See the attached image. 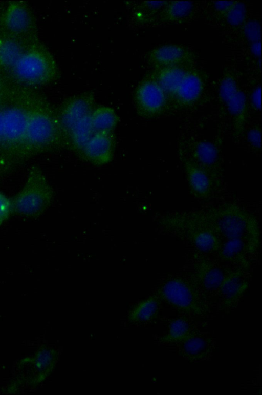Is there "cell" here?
Segmentation results:
<instances>
[{
    "instance_id": "obj_1",
    "label": "cell",
    "mask_w": 262,
    "mask_h": 395,
    "mask_svg": "<svg viewBox=\"0 0 262 395\" xmlns=\"http://www.w3.org/2000/svg\"><path fill=\"white\" fill-rule=\"evenodd\" d=\"M66 146L57 114L46 102L34 101L22 142L10 165Z\"/></svg>"
},
{
    "instance_id": "obj_2",
    "label": "cell",
    "mask_w": 262,
    "mask_h": 395,
    "mask_svg": "<svg viewBox=\"0 0 262 395\" xmlns=\"http://www.w3.org/2000/svg\"><path fill=\"white\" fill-rule=\"evenodd\" d=\"M53 199V190L41 169L32 165L23 188L12 199L11 214L37 217L48 208Z\"/></svg>"
},
{
    "instance_id": "obj_3",
    "label": "cell",
    "mask_w": 262,
    "mask_h": 395,
    "mask_svg": "<svg viewBox=\"0 0 262 395\" xmlns=\"http://www.w3.org/2000/svg\"><path fill=\"white\" fill-rule=\"evenodd\" d=\"M34 101L20 100L6 106L4 112L3 140L0 163L10 165L23 139L29 112Z\"/></svg>"
},
{
    "instance_id": "obj_4",
    "label": "cell",
    "mask_w": 262,
    "mask_h": 395,
    "mask_svg": "<svg viewBox=\"0 0 262 395\" xmlns=\"http://www.w3.org/2000/svg\"><path fill=\"white\" fill-rule=\"evenodd\" d=\"M12 69L18 79L32 85L49 82L57 72L51 55L46 51L39 50L24 53Z\"/></svg>"
},
{
    "instance_id": "obj_5",
    "label": "cell",
    "mask_w": 262,
    "mask_h": 395,
    "mask_svg": "<svg viewBox=\"0 0 262 395\" xmlns=\"http://www.w3.org/2000/svg\"><path fill=\"white\" fill-rule=\"evenodd\" d=\"M158 294L161 299L181 311L196 316H205L208 312L205 300L183 280H168L161 286Z\"/></svg>"
},
{
    "instance_id": "obj_6",
    "label": "cell",
    "mask_w": 262,
    "mask_h": 395,
    "mask_svg": "<svg viewBox=\"0 0 262 395\" xmlns=\"http://www.w3.org/2000/svg\"><path fill=\"white\" fill-rule=\"evenodd\" d=\"M94 110V98L89 93L72 97L63 104L57 115L66 146L67 137L74 129L89 120Z\"/></svg>"
},
{
    "instance_id": "obj_7",
    "label": "cell",
    "mask_w": 262,
    "mask_h": 395,
    "mask_svg": "<svg viewBox=\"0 0 262 395\" xmlns=\"http://www.w3.org/2000/svg\"><path fill=\"white\" fill-rule=\"evenodd\" d=\"M216 228L230 239H240L244 236L252 235L254 225L247 216L233 206L226 207L216 214Z\"/></svg>"
},
{
    "instance_id": "obj_8",
    "label": "cell",
    "mask_w": 262,
    "mask_h": 395,
    "mask_svg": "<svg viewBox=\"0 0 262 395\" xmlns=\"http://www.w3.org/2000/svg\"><path fill=\"white\" fill-rule=\"evenodd\" d=\"M135 103L139 114L145 116L159 113L166 102V93L154 80L141 83L135 93Z\"/></svg>"
},
{
    "instance_id": "obj_9",
    "label": "cell",
    "mask_w": 262,
    "mask_h": 395,
    "mask_svg": "<svg viewBox=\"0 0 262 395\" xmlns=\"http://www.w3.org/2000/svg\"><path fill=\"white\" fill-rule=\"evenodd\" d=\"M115 150V138L112 132L93 135L81 152L84 158L96 165H103L113 159Z\"/></svg>"
},
{
    "instance_id": "obj_10",
    "label": "cell",
    "mask_w": 262,
    "mask_h": 395,
    "mask_svg": "<svg viewBox=\"0 0 262 395\" xmlns=\"http://www.w3.org/2000/svg\"><path fill=\"white\" fill-rule=\"evenodd\" d=\"M247 285L246 280L238 274L225 276L218 292L221 310L233 308L246 290Z\"/></svg>"
},
{
    "instance_id": "obj_11",
    "label": "cell",
    "mask_w": 262,
    "mask_h": 395,
    "mask_svg": "<svg viewBox=\"0 0 262 395\" xmlns=\"http://www.w3.org/2000/svg\"><path fill=\"white\" fill-rule=\"evenodd\" d=\"M177 344L179 346L180 354L186 359L192 361L205 359L211 350L209 341L193 332Z\"/></svg>"
},
{
    "instance_id": "obj_12",
    "label": "cell",
    "mask_w": 262,
    "mask_h": 395,
    "mask_svg": "<svg viewBox=\"0 0 262 395\" xmlns=\"http://www.w3.org/2000/svg\"><path fill=\"white\" fill-rule=\"evenodd\" d=\"M202 89L200 77L196 74L186 73L174 95L181 102L189 104L196 100Z\"/></svg>"
},
{
    "instance_id": "obj_13",
    "label": "cell",
    "mask_w": 262,
    "mask_h": 395,
    "mask_svg": "<svg viewBox=\"0 0 262 395\" xmlns=\"http://www.w3.org/2000/svg\"><path fill=\"white\" fill-rule=\"evenodd\" d=\"M118 119L116 113L110 107L102 106L94 109L91 118L93 134L112 132Z\"/></svg>"
},
{
    "instance_id": "obj_14",
    "label": "cell",
    "mask_w": 262,
    "mask_h": 395,
    "mask_svg": "<svg viewBox=\"0 0 262 395\" xmlns=\"http://www.w3.org/2000/svg\"><path fill=\"white\" fill-rule=\"evenodd\" d=\"M184 50L177 45H165L153 50L150 54L151 61L160 66H171L180 62L184 58Z\"/></svg>"
},
{
    "instance_id": "obj_15",
    "label": "cell",
    "mask_w": 262,
    "mask_h": 395,
    "mask_svg": "<svg viewBox=\"0 0 262 395\" xmlns=\"http://www.w3.org/2000/svg\"><path fill=\"white\" fill-rule=\"evenodd\" d=\"M29 22L28 13L24 6L14 3L8 8L4 23L9 30L17 33L23 32L28 27Z\"/></svg>"
},
{
    "instance_id": "obj_16",
    "label": "cell",
    "mask_w": 262,
    "mask_h": 395,
    "mask_svg": "<svg viewBox=\"0 0 262 395\" xmlns=\"http://www.w3.org/2000/svg\"><path fill=\"white\" fill-rule=\"evenodd\" d=\"M185 170L189 185L197 195H207L210 189V179L205 171L196 165L187 162Z\"/></svg>"
},
{
    "instance_id": "obj_17",
    "label": "cell",
    "mask_w": 262,
    "mask_h": 395,
    "mask_svg": "<svg viewBox=\"0 0 262 395\" xmlns=\"http://www.w3.org/2000/svg\"><path fill=\"white\" fill-rule=\"evenodd\" d=\"M186 73L175 66L165 67L158 72L156 82L165 93L174 95Z\"/></svg>"
},
{
    "instance_id": "obj_18",
    "label": "cell",
    "mask_w": 262,
    "mask_h": 395,
    "mask_svg": "<svg viewBox=\"0 0 262 395\" xmlns=\"http://www.w3.org/2000/svg\"><path fill=\"white\" fill-rule=\"evenodd\" d=\"M159 302L157 297H151L135 306L128 315V320L132 323H143L153 319L157 314Z\"/></svg>"
},
{
    "instance_id": "obj_19",
    "label": "cell",
    "mask_w": 262,
    "mask_h": 395,
    "mask_svg": "<svg viewBox=\"0 0 262 395\" xmlns=\"http://www.w3.org/2000/svg\"><path fill=\"white\" fill-rule=\"evenodd\" d=\"M205 264L197 272L200 285L208 293L219 292L225 276L220 269L213 265Z\"/></svg>"
},
{
    "instance_id": "obj_20",
    "label": "cell",
    "mask_w": 262,
    "mask_h": 395,
    "mask_svg": "<svg viewBox=\"0 0 262 395\" xmlns=\"http://www.w3.org/2000/svg\"><path fill=\"white\" fill-rule=\"evenodd\" d=\"M25 52L20 45L11 39L0 40V66L13 68Z\"/></svg>"
},
{
    "instance_id": "obj_21",
    "label": "cell",
    "mask_w": 262,
    "mask_h": 395,
    "mask_svg": "<svg viewBox=\"0 0 262 395\" xmlns=\"http://www.w3.org/2000/svg\"><path fill=\"white\" fill-rule=\"evenodd\" d=\"M192 332L187 321L183 319H178L171 323L168 332L161 337L160 341L164 343L177 344L184 340Z\"/></svg>"
},
{
    "instance_id": "obj_22",
    "label": "cell",
    "mask_w": 262,
    "mask_h": 395,
    "mask_svg": "<svg viewBox=\"0 0 262 395\" xmlns=\"http://www.w3.org/2000/svg\"><path fill=\"white\" fill-rule=\"evenodd\" d=\"M193 155L198 161L202 164L210 165L216 160L218 152L212 143L202 141L196 143L194 147Z\"/></svg>"
},
{
    "instance_id": "obj_23",
    "label": "cell",
    "mask_w": 262,
    "mask_h": 395,
    "mask_svg": "<svg viewBox=\"0 0 262 395\" xmlns=\"http://www.w3.org/2000/svg\"><path fill=\"white\" fill-rule=\"evenodd\" d=\"M191 2L187 1H175L170 2L165 12L166 18L174 20L185 17L189 13L192 8Z\"/></svg>"
},
{
    "instance_id": "obj_24",
    "label": "cell",
    "mask_w": 262,
    "mask_h": 395,
    "mask_svg": "<svg viewBox=\"0 0 262 395\" xmlns=\"http://www.w3.org/2000/svg\"><path fill=\"white\" fill-rule=\"evenodd\" d=\"M230 113L237 118L243 117L246 110V98L244 93L237 92L226 103Z\"/></svg>"
},
{
    "instance_id": "obj_25",
    "label": "cell",
    "mask_w": 262,
    "mask_h": 395,
    "mask_svg": "<svg viewBox=\"0 0 262 395\" xmlns=\"http://www.w3.org/2000/svg\"><path fill=\"white\" fill-rule=\"evenodd\" d=\"M246 16V6L243 3L240 2H234L225 13L227 22L232 26H238L242 24L245 19Z\"/></svg>"
},
{
    "instance_id": "obj_26",
    "label": "cell",
    "mask_w": 262,
    "mask_h": 395,
    "mask_svg": "<svg viewBox=\"0 0 262 395\" xmlns=\"http://www.w3.org/2000/svg\"><path fill=\"white\" fill-rule=\"evenodd\" d=\"M238 90L235 80L230 76L225 77L222 81L219 94L222 100L226 103Z\"/></svg>"
},
{
    "instance_id": "obj_27",
    "label": "cell",
    "mask_w": 262,
    "mask_h": 395,
    "mask_svg": "<svg viewBox=\"0 0 262 395\" xmlns=\"http://www.w3.org/2000/svg\"><path fill=\"white\" fill-rule=\"evenodd\" d=\"M244 34L252 43L259 41L261 39V26L259 23L255 20L247 22L244 27Z\"/></svg>"
},
{
    "instance_id": "obj_28",
    "label": "cell",
    "mask_w": 262,
    "mask_h": 395,
    "mask_svg": "<svg viewBox=\"0 0 262 395\" xmlns=\"http://www.w3.org/2000/svg\"><path fill=\"white\" fill-rule=\"evenodd\" d=\"M243 245L240 239H230L225 244L223 252L225 256L231 257L242 251Z\"/></svg>"
},
{
    "instance_id": "obj_29",
    "label": "cell",
    "mask_w": 262,
    "mask_h": 395,
    "mask_svg": "<svg viewBox=\"0 0 262 395\" xmlns=\"http://www.w3.org/2000/svg\"><path fill=\"white\" fill-rule=\"evenodd\" d=\"M11 214L10 199L0 193V226Z\"/></svg>"
},
{
    "instance_id": "obj_30",
    "label": "cell",
    "mask_w": 262,
    "mask_h": 395,
    "mask_svg": "<svg viewBox=\"0 0 262 395\" xmlns=\"http://www.w3.org/2000/svg\"><path fill=\"white\" fill-rule=\"evenodd\" d=\"M249 142L254 147L260 148L261 146V132L258 129L250 130L247 135Z\"/></svg>"
},
{
    "instance_id": "obj_31",
    "label": "cell",
    "mask_w": 262,
    "mask_h": 395,
    "mask_svg": "<svg viewBox=\"0 0 262 395\" xmlns=\"http://www.w3.org/2000/svg\"><path fill=\"white\" fill-rule=\"evenodd\" d=\"M251 102L253 107L257 109H261V87H256L251 94Z\"/></svg>"
},
{
    "instance_id": "obj_32",
    "label": "cell",
    "mask_w": 262,
    "mask_h": 395,
    "mask_svg": "<svg viewBox=\"0 0 262 395\" xmlns=\"http://www.w3.org/2000/svg\"><path fill=\"white\" fill-rule=\"evenodd\" d=\"M234 2L233 1H217L214 3V6L217 11L225 13Z\"/></svg>"
},
{
    "instance_id": "obj_33",
    "label": "cell",
    "mask_w": 262,
    "mask_h": 395,
    "mask_svg": "<svg viewBox=\"0 0 262 395\" xmlns=\"http://www.w3.org/2000/svg\"><path fill=\"white\" fill-rule=\"evenodd\" d=\"M4 96L0 98V154L3 140L4 112L6 105L3 103Z\"/></svg>"
},
{
    "instance_id": "obj_34",
    "label": "cell",
    "mask_w": 262,
    "mask_h": 395,
    "mask_svg": "<svg viewBox=\"0 0 262 395\" xmlns=\"http://www.w3.org/2000/svg\"><path fill=\"white\" fill-rule=\"evenodd\" d=\"M250 49L253 55L257 57H260L261 52L260 41L252 43L250 47Z\"/></svg>"
},
{
    "instance_id": "obj_35",
    "label": "cell",
    "mask_w": 262,
    "mask_h": 395,
    "mask_svg": "<svg viewBox=\"0 0 262 395\" xmlns=\"http://www.w3.org/2000/svg\"><path fill=\"white\" fill-rule=\"evenodd\" d=\"M4 95L3 86H2V84L0 81V98L3 97Z\"/></svg>"
},
{
    "instance_id": "obj_36",
    "label": "cell",
    "mask_w": 262,
    "mask_h": 395,
    "mask_svg": "<svg viewBox=\"0 0 262 395\" xmlns=\"http://www.w3.org/2000/svg\"><path fill=\"white\" fill-rule=\"evenodd\" d=\"M3 170H4V169H3V168H2V167H0V175H1V172H2V171H3Z\"/></svg>"
},
{
    "instance_id": "obj_37",
    "label": "cell",
    "mask_w": 262,
    "mask_h": 395,
    "mask_svg": "<svg viewBox=\"0 0 262 395\" xmlns=\"http://www.w3.org/2000/svg\"><path fill=\"white\" fill-rule=\"evenodd\" d=\"M0 167H2H2L1 165H0Z\"/></svg>"
}]
</instances>
